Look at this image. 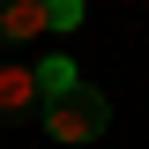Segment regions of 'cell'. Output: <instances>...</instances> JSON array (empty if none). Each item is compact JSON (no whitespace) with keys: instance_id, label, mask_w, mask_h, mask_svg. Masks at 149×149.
<instances>
[{"instance_id":"1","label":"cell","mask_w":149,"mask_h":149,"mask_svg":"<svg viewBox=\"0 0 149 149\" xmlns=\"http://www.w3.org/2000/svg\"><path fill=\"white\" fill-rule=\"evenodd\" d=\"M104 127H112V104H104V90H90V82L45 104V134H52V142H67V149H82V142H97Z\"/></svg>"},{"instance_id":"2","label":"cell","mask_w":149,"mask_h":149,"mask_svg":"<svg viewBox=\"0 0 149 149\" xmlns=\"http://www.w3.org/2000/svg\"><path fill=\"white\" fill-rule=\"evenodd\" d=\"M30 112H45V82H37V67H0V119H30Z\"/></svg>"},{"instance_id":"3","label":"cell","mask_w":149,"mask_h":149,"mask_svg":"<svg viewBox=\"0 0 149 149\" xmlns=\"http://www.w3.org/2000/svg\"><path fill=\"white\" fill-rule=\"evenodd\" d=\"M45 30H52L45 22V0H0V45H30Z\"/></svg>"},{"instance_id":"4","label":"cell","mask_w":149,"mask_h":149,"mask_svg":"<svg viewBox=\"0 0 149 149\" xmlns=\"http://www.w3.org/2000/svg\"><path fill=\"white\" fill-rule=\"evenodd\" d=\"M37 82H45V104H52V97H67V90H82V74H74V60H45V67H37Z\"/></svg>"},{"instance_id":"5","label":"cell","mask_w":149,"mask_h":149,"mask_svg":"<svg viewBox=\"0 0 149 149\" xmlns=\"http://www.w3.org/2000/svg\"><path fill=\"white\" fill-rule=\"evenodd\" d=\"M45 22L52 30H82V0H45Z\"/></svg>"}]
</instances>
